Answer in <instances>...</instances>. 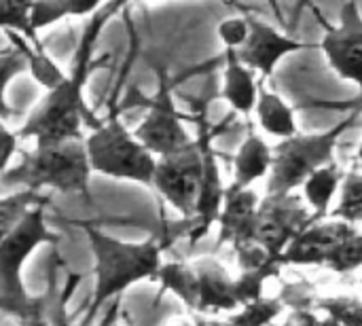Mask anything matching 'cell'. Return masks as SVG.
<instances>
[{"label": "cell", "instance_id": "32", "mask_svg": "<svg viewBox=\"0 0 362 326\" xmlns=\"http://www.w3.org/2000/svg\"><path fill=\"white\" fill-rule=\"evenodd\" d=\"M221 42L227 47V51H238L242 49V45L246 42L248 36V23H246V15L244 17H231L218 23L216 30Z\"/></svg>", "mask_w": 362, "mask_h": 326}, {"label": "cell", "instance_id": "7", "mask_svg": "<svg viewBox=\"0 0 362 326\" xmlns=\"http://www.w3.org/2000/svg\"><path fill=\"white\" fill-rule=\"evenodd\" d=\"M308 219L310 210L303 204L301 195H265L255 212L248 244L259 246L267 255V259L278 265V259L286 250V246L303 229H308Z\"/></svg>", "mask_w": 362, "mask_h": 326}, {"label": "cell", "instance_id": "23", "mask_svg": "<svg viewBox=\"0 0 362 326\" xmlns=\"http://www.w3.org/2000/svg\"><path fill=\"white\" fill-rule=\"evenodd\" d=\"M59 261L62 259L57 255H53V259L49 263V278H47V286H49V308H47V316H49L51 326H72L70 325V318H68L66 305H68L72 293L76 291V286L81 284L83 276L66 269L68 274H66L64 286L57 289V284H55V269H57V263Z\"/></svg>", "mask_w": 362, "mask_h": 326}, {"label": "cell", "instance_id": "26", "mask_svg": "<svg viewBox=\"0 0 362 326\" xmlns=\"http://www.w3.org/2000/svg\"><path fill=\"white\" fill-rule=\"evenodd\" d=\"M314 305L327 312V318L339 326H362V305L358 297H316Z\"/></svg>", "mask_w": 362, "mask_h": 326}, {"label": "cell", "instance_id": "27", "mask_svg": "<svg viewBox=\"0 0 362 326\" xmlns=\"http://www.w3.org/2000/svg\"><path fill=\"white\" fill-rule=\"evenodd\" d=\"M284 305L280 299H265L261 297L259 301H252L244 308H240V312H235L227 325L229 326H272L274 320L282 314Z\"/></svg>", "mask_w": 362, "mask_h": 326}, {"label": "cell", "instance_id": "13", "mask_svg": "<svg viewBox=\"0 0 362 326\" xmlns=\"http://www.w3.org/2000/svg\"><path fill=\"white\" fill-rule=\"evenodd\" d=\"M197 276V308L195 316L210 318L214 314H233L240 310L233 293V276L214 257H204L191 263Z\"/></svg>", "mask_w": 362, "mask_h": 326}, {"label": "cell", "instance_id": "20", "mask_svg": "<svg viewBox=\"0 0 362 326\" xmlns=\"http://www.w3.org/2000/svg\"><path fill=\"white\" fill-rule=\"evenodd\" d=\"M155 280L159 282L161 291L174 293L189 312L195 314L197 308V276L191 267V263L182 261H172V263H161Z\"/></svg>", "mask_w": 362, "mask_h": 326}, {"label": "cell", "instance_id": "34", "mask_svg": "<svg viewBox=\"0 0 362 326\" xmlns=\"http://www.w3.org/2000/svg\"><path fill=\"white\" fill-rule=\"evenodd\" d=\"M238 252V265H240V272H255V269H263V267H269V265H276L267 259V255L255 246V244H244V246H238L235 248ZM280 267V265H278Z\"/></svg>", "mask_w": 362, "mask_h": 326}, {"label": "cell", "instance_id": "17", "mask_svg": "<svg viewBox=\"0 0 362 326\" xmlns=\"http://www.w3.org/2000/svg\"><path fill=\"white\" fill-rule=\"evenodd\" d=\"M225 83L223 98L231 104L233 112L250 117L257 104L259 83L255 81V72H250L235 55V51H227L225 55Z\"/></svg>", "mask_w": 362, "mask_h": 326}, {"label": "cell", "instance_id": "1", "mask_svg": "<svg viewBox=\"0 0 362 326\" xmlns=\"http://www.w3.org/2000/svg\"><path fill=\"white\" fill-rule=\"evenodd\" d=\"M121 6H123L121 2L102 4L87 19V25L74 51L70 72L64 76V81L55 89L47 91V95L40 100V104L30 112L25 123L15 134L17 138H34L36 146H45V144H57L66 140L85 138L81 134L83 123H87L91 132L100 127L102 121H98L95 115L87 108L83 91L91 72H95L106 62H110L108 53L95 55L93 51H95L102 28L110 21V17Z\"/></svg>", "mask_w": 362, "mask_h": 326}, {"label": "cell", "instance_id": "33", "mask_svg": "<svg viewBox=\"0 0 362 326\" xmlns=\"http://www.w3.org/2000/svg\"><path fill=\"white\" fill-rule=\"evenodd\" d=\"M47 308H49V286L42 295L34 297L32 305L17 318V326H51Z\"/></svg>", "mask_w": 362, "mask_h": 326}, {"label": "cell", "instance_id": "2", "mask_svg": "<svg viewBox=\"0 0 362 326\" xmlns=\"http://www.w3.org/2000/svg\"><path fill=\"white\" fill-rule=\"evenodd\" d=\"M81 227L89 240L95 276L93 293L81 326H91L100 310L119 299L129 286L142 280H155L168 244L163 238H151L146 242H121L91 225Z\"/></svg>", "mask_w": 362, "mask_h": 326}, {"label": "cell", "instance_id": "5", "mask_svg": "<svg viewBox=\"0 0 362 326\" xmlns=\"http://www.w3.org/2000/svg\"><path fill=\"white\" fill-rule=\"evenodd\" d=\"M59 235L45 223V206H34L0 242V312L19 318L34 301L28 295L21 269L32 252L45 244L55 246Z\"/></svg>", "mask_w": 362, "mask_h": 326}, {"label": "cell", "instance_id": "8", "mask_svg": "<svg viewBox=\"0 0 362 326\" xmlns=\"http://www.w3.org/2000/svg\"><path fill=\"white\" fill-rule=\"evenodd\" d=\"M235 112H231L229 117L223 119L221 125L212 127L210 121L206 119V102L202 104V108L195 112V123H197V146H199V155H202V180H199V193L195 199V212H193V227L189 231V240L191 246L197 244L202 238H206V233L210 231V227L216 223L221 206H223V197H225V185L221 178V170H218V155L214 149V136L218 134V129H223L225 125H229L233 121Z\"/></svg>", "mask_w": 362, "mask_h": 326}, {"label": "cell", "instance_id": "31", "mask_svg": "<svg viewBox=\"0 0 362 326\" xmlns=\"http://www.w3.org/2000/svg\"><path fill=\"white\" fill-rule=\"evenodd\" d=\"M68 17V0H57V2H30L28 8V25L30 32L36 36L40 30L53 25L59 19Z\"/></svg>", "mask_w": 362, "mask_h": 326}, {"label": "cell", "instance_id": "35", "mask_svg": "<svg viewBox=\"0 0 362 326\" xmlns=\"http://www.w3.org/2000/svg\"><path fill=\"white\" fill-rule=\"evenodd\" d=\"M17 140L19 138L15 136V132H11L6 123L0 121V174L11 168L13 155L17 151Z\"/></svg>", "mask_w": 362, "mask_h": 326}, {"label": "cell", "instance_id": "38", "mask_svg": "<svg viewBox=\"0 0 362 326\" xmlns=\"http://www.w3.org/2000/svg\"><path fill=\"white\" fill-rule=\"evenodd\" d=\"M117 312H119V299L110 301L108 316H106V320H104V325L102 326H119V322H117Z\"/></svg>", "mask_w": 362, "mask_h": 326}, {"label": "cell", "instance_id": "37", "mask_svg": "<svg viewBox=\"0 0 362 326\" xmlns=\"http://www.w3.org/2000/svg\"><path fill=\"white\" fill-rule=\"evenodd\" d=\"M100 6H102V2H76V0H68V17H91Z\"/></svg>", "mask_w": 362, "mask_h": 326}, {"label": "cell", "instance_id": "12", "mask_svg": "<svg viewBox=\"0 0 362 326\" xmlns=\"http://www.w3.org/2000/svg\"><path fill=\"white\" fill-rule=\"evenodd\" d=\"M246 23H248V36L242 49L235 51V55L250 72L261 74V81L272 76L278 62H282L286 55L308 47L301 40L278 32L274 25H269L267 21L255 15H246Z\"/></svg>", "mask_w": 362, "mask_h": 326}, {"label": "cell", "instance_id": "29", "mask_svg": "<svg viewBox=\"0 0 362 326\" xmlns=\"http://www.w3.org/2000/svg\"><path fill=\"white\" fill-rule=\"evenodd\" d=\"M28 8H30V2H8V0H0V30L15 32V34L23 36L32 47L42 49L40 38L30 32V25H28Z\"/></svg>", "mask_w": 362, "mask_h": 326}, {"label": "cell", "instance_id": "11", "mask_svg": "<svg viewBox=\"0 0 362 326\" xmlns=\"http://www.w3.org/2000/svg\"><path fill=\"white\" fill-rule=\"evenodd\" d=\"M325 23V21H322ZM331 68L354 85L361 83V55H362V17L358 2H346L339 11V23L327 25L325 36L318 45Z\"/></svg>", "mask_w": 362, "mask_h": 326}, {"label": "cell", "instance_id": "19", "mask_svg": "<svg viewBox=\"0 0 362 326\" xmlns=\"http://www.w3.org/2000/svg\"><path fill=\"white\" fill-rule=\"evenodd\" d=\"M255 121L257 125L269 134L276 136L280 140H286L297 132V121H295V110L293 106H288L278 93L265 89L263 85H259V93H257V104H255Z\"/></svg>", "mask_w": 362, "mask_h": 326}, {"label": "cell", "instance_id": "24", "mask_svg": "<svg viewBox=\"0 0 362 326\" xmlns=\"http://www.w3.org/2000/svg\"><path fill=\"white\" fill-rule=\"evenodd\" d=\"M362 265V238L361 229L354 227L346 238H341L331 252L327 255V261L322 267H329L335 274H352L358 272Z\"/></svg>", "mask_w": 362, "mask_h": 326}, {"label": "cell", "instance_id": "10", "mask_svg": "<svg viewBox=\"0 0 362 326\" xmlns=\"http://www.w3.org/2000/svg\"><path fill=\"white\" fill-rule=\"evenodd\" d=\"M148 112L144 121L136 127L134 138L155 157H163L185 144H189L193 138L185 129L182 115L178 112L170 87L165 83V74H159V87L157 93L146 102Z\"/></svg>", "mask_w": 362, "mask_h": 326}, {"label": "cell", "instance_id": "22", "mask_svg": "<svg viewBox=\"0 0 362 326\" xmlns=\"http://www.w3.org/2000/svg\"><path fill=\"white\" fill-rule=\"evenodd\" d=\"M327 219L358 227L362 219V176L358 165H352L348 172H344L339 185V202Z\"/></svg>", "mask_w": 362, "mask_h": 326}, {"label": "cell", "instance_id": "6", "mask_svg": "<svg viewBox=\"0 0 362 326\" xmlns=\"http://www.w3.org/2000/svg\"><path fill=\"white\" fill-rule=\"evenodd\" d=\"M85 153L91 174L151 187L157 159L134 138L117 112H110L98 129L85 136Z\"/></svg>", "mask_w": 362, "mask_h": 326}, {"label": "cell", "instance_id": "16", "mask_svg": "<svg viewBox=\"0 0 362 326\" xmlns=\"http://www.w3.org/2000/svg\"><path fill=\"white\" fill-rule=\"evenodd\" d=\"M272 146L257 134L255 121L248 119V136L233 157V182L227 189H250L257 180L269 176Z\"/></svg>", "mask_w": 362, "mask_h": 326}, {"label": "cell", "instance_id": "40", "mask_svg": "<svg viewBox=\"0 0 362 326\" xmlns=\"http://www.w3.org/2000/svg\"><path fill=\"white\" fill-rule=\"evenodd\" d=\"M316 326H339L337 322H333V320H329V318H325V320H320Z\"/></svg>", "mask_w": 362, "mask_h": 326}, {"label": "cell", "instance_id": "9", "mask_svg": "<svg viewBox=\"0 0 362 326\" xmlns=\"http://www.w3.org/2000/svg\"><path fill=\"white\" fill-rule=\"evenodd\" d=\"M202 180V155L195 138L159 157L155 161V172L151 187L185 219H193L195 199Z\"/></svg>", "mask_w": 362, "mask_h": 326}, {"label": "cell", "instance_id": "21", "mask_svg": "<svg viewBox=\"0 0 362 326\" xmlns=\"http://www.w3.org/2000/svg\"><path fill=\"white\" fill-rule=\"evenodd\" d=\"M6 36H8V40L13 42V47H17V49L21 51V55L25 57V64H28V70H30L32 78H34L40 87H45L47 91H51V89H55V87L64 81L66 74H64L62 68L47 55L45 47H42V49H36V47H32L23 36H19V34H15V32H6Z\"/></svg>", "mask_w": 362, "mask_h": 326}, {"label": "cell", "instance_id": "3", "mask_svg": "<svg viewBox=\"0 0 362 326\" xmlns=\"http://www.w3.org/2000/svg\"><path fill=\"white\" fill-rule=\"evenodd\" d=\"M89 178L91 170L85 153V138H76L34 146V151L23 153L19 163L0 174V185L32 193L51 187L59 193H78L85 199H91Z\"/></svg>", "mask_w": 362, "mask_h": 326}, {"label": "cell", "instance_id": "30", "mask_svg": "<svg viewBox=\"0 0 362 326\" xmlns=\"http://www.w3.org/2000/svg\"><path fill=\"white\" fill-rule=\"evenodd\" d=\"M28 70V64H25V57L21 55V51L17 47H11L6 51H0V121L4 123L6 119H11L13 115V108L8 106L6 102V87L8 83Z\"/></svg>", "mask_w": 362, "mask_h": 326}, {"label": "cell", "instance_id": "4", "mask_svg": "<svg viewBox=\"0 0 362 326\" xmlns=\"http://www.w3.org/2000/svg\"><path fill=\"white\" fill-rule=\"evenodd\" d=\"M361 110L356 108L335 127L322 134H295L272 146V170L265 195L295 193L314 172L335 161V146L339 138L356 123Z\"/></svg>", "mask_w": 362, "mask_h": 326}, {"label": "cell", "instance_id": "18", "mask_svg": "<svg viewBox=\"0 0 362 326\" xmlns=\"http://www.w3.org/2000/svg\"><path fill=\"white\" fill-rule=\"evenodd\" d=\"M341 178H344V172L339 170L337 161L320 168L318 172H314L301 187H303V204L308 206L310 210V221L316 225V223H322L327 221L329 212H331V204H333V197L337 195L339 191V185H341Z\"/></svg>", "mask_w": 362, "mask_h": 326}, {"label": "cell", "instance_id": "14", "mask_svg": "<svg viewBox=\"0 0 362 326\" xmlns=\"http://www.w3.org/2000/svg\"><path fill=\"white\" fill-rule=\"evenodd\" d=\"M354 229V225L341 223V221H322L316 223L308 229H303L288 246L286 250L280 255L278 265H316L322 267L327 261V255L331 252V248L346 238L350 231Z\"/></svg>", "mask_w": 362, "mask_h": 326}, {"label": "cell", "instance_id": "25", "mask_svg": "<svg viewBox=\"0 0 362 326\" xmlns=\"http://www.w3.org/2000/svg\"><path fill=\"white\" fill-rule=\"evenodd\" d=\"M45 197L32 191H15L6 197H0V242L13 231V227L23 219L34 206H45Z\"/></svg>", "mask_w": 362, "mask_h": 326}, {"label": "cell", "instance_id": "28", "mask_svg": "<svg viewBox=\"0 0 362 326\" xmlns=\"http://www.w3.org/2000/svg\"><path fill=\"white\" fill-rule=\"evenodd\" d=\"M282 267L278 265H269L263 269H255V272H240V276L233 278V293H235V301L240 308L259 301L263 297V286L272 276H278Z\"/></svg>", "mask_w": 362, "mask_h": 326}, {"label": "cell", "instance_id": "15", "mask_svg": "<svg viewBox=\"0 0 362 326\" xmlns=\"http://www.w3.org/2000/svg\"><path fill=\"white\" fill-rule=\"evenodd\" d=\"M259 193L252 189L233 191L225 187L223 206L218 212V246L231 244L233 248L248 244L250 225L255 219V212L259 208Z\"/></svg>", "mask_w": 362, "mask_h": 326}, {"label": "cell", "instance_id": "39", "mask_svg": "<svg viewBox=\"0 0 362 326\" xmlns=\"http://www.w3.org/2000/svg\"><path fill=\"white\" fill-rule=\"evenodd\" d=\"M168 326H195V320H189V318H180V320H172Z\"/></svg>", "mask_w": 362, "mask_h": 326}, {"label": "cell", "instance_id": "36", "mask_svg": "<svg viewBox=\"0 0 362 326\" xmlns=\"http://www.w3.org/2000/svg\"><path fill=\"white\" fill-rule=\"evenodd\" d=\"M318 322L320 320L312 314V310H295L280 326H316Z\"/></svg>", "mask_w": 362, "mask_h": 326}]
</instances>
